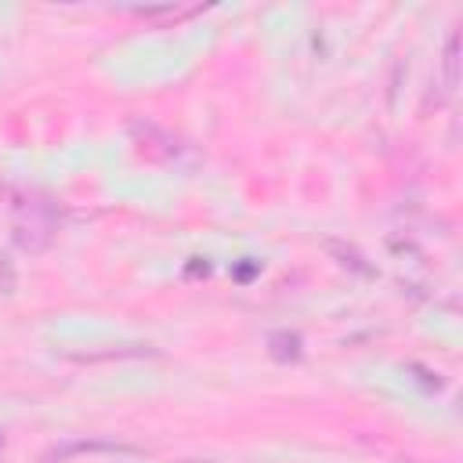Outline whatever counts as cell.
I'll return each mask as SVG.
<instances>
[{
	"label": "cell",
	"mask_w": 463,
	"mask_h": 463,
	"mask_svg": "<svg viewBox=\"0 0 463 463\" xmlns=\"http://www.w3.org/2000/svg\"><path fill=\"white\" fill-rule=\"evenodd\" d=\"M441 76H445V94H456V87H459V33H449V40H445Z\"/></svg>",
	"instance_id": "obj_1"
},
{
	"label": "cell",
	"mask_w": 463,
	"mask_h": 463,
	"mask_svg": "<svg viewBox=\"0 0 463 463\" xmlns=\"http://www.w3.org/2000/svg\"><path fill=\"white\" fill-rule=\"evenodd\" d=\"M47 239H51V232H47V224H40V221H29V224H18V228H14V242H18L22 250H29V253L43 250Z\"/></svg>",
	"instance_id": "obj_2"
},
{
	"label": "cell",
	"mask_w": 463,
	"mask_h": 463,
	"mask_svg": "<svg viewBox=\"0 0 463 463\" xmlns=\"http://www.w3.org/2000/svg\"><path fill=\"white\" fill-rule=\"evenodd\" d=\"M329 250H333L336 257H344V264H351L354 271H362V275H373V268H369V264H362V257H358L354 250H344L340 242H329Z\"/></svg>",
	"instance_id": "obj_3"
},
{
	"label": "cell",
	"mask_w": 463,
	"mask_h": 463,
	"mask_svg": "<svg viewBox=\"0 0 463 463\" xmlns=\"http://www.w3.org/2000/svg\"><path fill=\"white\" fill-rule=\"evenodd\" d=\"M0 275H4V286H7V293H11V289H14V271H11L7 257H0Z\"/></svg>",
	"instance_id": "obj_4"
}]
</instances>
